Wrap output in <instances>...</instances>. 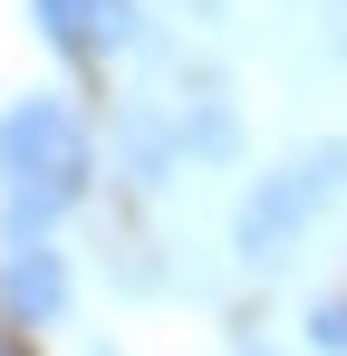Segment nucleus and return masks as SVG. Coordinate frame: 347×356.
<instances>
[{
    "instance_id": "nucleus-1",
    "label": "nucleus",
    "mask_w": 347,
    "mask_h": 356,
    "mask_svg": "<svg viewBox=\"0 0 347 356\" xmlns=\"http://www.w3.org/2000/svg\"><path fill=\"white\" fill-rule=\"evenodd\" d=\"M347 193V145H309V154H289L280 174H261L241 193V212H231V250L251 260V270H280L299 241L318 232V212Z\"/></svg>"
},
{
    "instance_id": "nucleus-2",
    "label": "nucleus",
    "mask_w": 347,
    "mask_h": 356,
    "mask_svg": "<svg viewBox=\"0 0 347 356\" xmlns=\"http://www.w3.org/2000/svg\"><path fill=\"white\" fill-rule=\"evenodd\" d=\"M0 193H49V202H77L87 193V116L39 87L0 116Z\"/></svg>"
},
{
    "instance_id": "nucleus-3",
    "label": "nucleus",
    "mask_w": 347,
    "mask_h": 356,
    "mask_svg": "<svg viewBox=\"0 0 347 356\" xmlns=\"http://www.w3.org/2000/svg\"><path fill=\"white\" fill-rule=\"evenodd\" d=\"M0 308L20 327H49L58 308H68V260H58L49 241H0Z\"/></svg>"
},
{
    "instance_id": "nucleus-4",
    "label": "nucleus",
    "mask_w": 347,
    "mask_h": 356,
    "mask_svg": "<svg viewBox=\"0 0 347 356\" xmlns=\"http://www.w3.org/2000/svg\"><path fill=\"white\" fill-rule=\"evenodd\" d=\"M231 145H241V125H231L222 97H183V116H174V154H203V164H222Z\"/></svg>"
},
{
    "instance_id": "nucleus-5",
    "label": "nucleus",
    "mask_w": 347,
    "mask_h": 356,
    "mask_svg": "<svg viewBox=\"0 0 347 356\" xmlns=\"http://www.w3.org/2000/svg\"><path fill=\"white\" fill-rule=\"evenodd\" d=\"M135 39H145V10H135V0H87L77 49H135Z\"/></svg>"
},
{
    "instance_id": "nucleus-6",
    "label": "nucleus",
    "mask_w": 347,
    "mask_h": 356,
    "mask_svg": "<svg viewBox=\"0 0 347 356\" xmlns=\"http://www.w3.org/2000/svg\"><path fill=\"white\" fill-rule=\"evenodd\" d=\"M29 19L49 29L58 49H77V29H87V0H29Z\"/></svg>"
},
{
    "instance_id": "nucleus-7",
    "label": "nucleus",
    "mask_w": 347,
    "mask_h": 356,
    "mask_svg": "<svg viewBox=\"0 0 347 356\" xmlns=\"http://www.w3.org/2000/svg\"><path fill=\"white\" fill-rule=\"evenodd\" d=\"M309 347H318V356H347V298H318V308H309Z\"/></svg>"
}]
</instances>
